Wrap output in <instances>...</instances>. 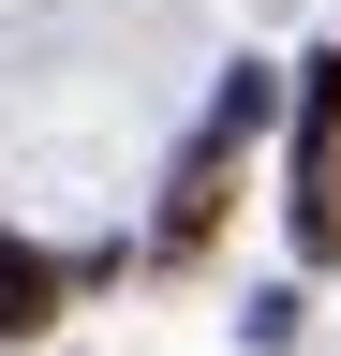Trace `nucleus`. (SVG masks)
I'll return each instance as SVG.
<instances>
[{"instance_id":"obj_1","label":"nucleus","mask_w":341,"mask_h":356,"mask_svg":"<svg viewBox=\"0 0 341 356\" xmlns=\"http://www.w3.org/2000/svg\"><path fill=\"white\" fill-rule=\"evenodd\" d=\"M45 327H60V267L30 238H0V341H45Z\"/></svg>"}]
</instances>
